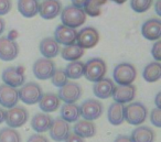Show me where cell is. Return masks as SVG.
Segmentation results:
<instances>
[{
  "instance_id": "obj_1",
  "label": "cell",
  "mask_w": 161,
  "mask_h": 142,
  "mask_svg": "<svg viewBox=\"0 0 161 142\" xmlns=\"http://www.w3.org/2000/svg\"><path fill=\"white\" fill-rule=\"evenodd\" d=\"M107 66L104 60L99 57H93L84 63V75L90 82L97 83L105 77Z\"/></svg>"
},
{
  "instance_id": "obj_2",
  "label": "cell",
  "mask_w": 161,
  "mask_h": 142,
  "mask_svg": "<svg viewBox=\"0 0 161 142\" xmlns=\"http://www.w3.org/2000/svg\"><path fill=\"white\" fill-rule=\"evenodd\" d=\"M61 21L65 27L75 29L83 25V23L86 21V14L83 9L67 6L61 11Z\"/></svg>"
},
{
  "instance_id": "obj_3",
  "label": "cell",
  "mask_w": 161,
  "mask_h": 142,
  "mask_svg": "<svg viewBox=\"0 0 161 142\" xmlns=\"http://www.w3.org/2000/svg\"><path fill=\"white\" fill-rule=\"evenodd\" d=\"M113 77L117 85H131L137 77V69L131 63H119L115 66Z\"/></svg>"
},
{
  "instance_id": "obj_4",
  "label": "cell",
  "mask_w": 161,
  "mask_h": 142,
  "mask_svg": "<svg viewBox=\"0 0 161 142\" xmlns=\"http://www.w3.org/2000/svg\"><path fill=\"white\" fill-rule=\"evenodd\" d=\"M125 120L132 126H139L146 121L148 116V109L141 102H131L124 108Z\"/></svg>"
},
{
  "instance_id": "obj_5",
  "label": "cell",
  "mask_w": 161,
  "mask_h": 142,
  "mask_svg": "<svg viewBox=\"0 0 161 142\" xmlns=\"http://www.w3.org/2000/svg\"><path fill=\"white\" fill-rule=\"evenodd\" d=\"M19 99L27 105H36L40 101L43 95L42 88L39 84L34 82H30L23 84L18 90Z\"/></svg>"
},
{
  "instance_id": "obj_6",
  "label": "cell",
  "mask_w": 161,
  "mask_h": 142,
  "mask_svg": "<svg viewBox=\"0 0 161 142\" xmlns=\"http://www.w3.org/2000/svg\"><path fill=\"white\" fill-rule=\"evenodd\" d=\"M104 107L99 100L97 99H86L83 104L80 106V115L83 117L84 120L87 121H94L98 119L103 115Z\"/></svg>"
},
{
  "instance_id": "obj_7",
  "label": "cell",
  "mask_w": 161,
  "mask_h": 142,
  "mask_svg": "<svg viewBox=\"0 0 161 142\" xmlns=\"http://www.w3.org/2000/svg\"><path fill=\"white\" fill-rule=\"evenodd\" d=\"M29 119V113L27 109L21 106H14L6 111L5 121L9 128L16 129L22 127Z\"/></svg>"
},
{
  "instance_id": "obj_8",
  "label": "cell",
  "mask_w": 161,
  "mask_h": 142,
  "mask_svg": "<svg viewBox=\"0 0 161 142\" xmlns=\"http://www.w3.org/2000/svg\"><path fill=\"white\" fill-rule=\"evenodd\" d=\"M1 78L3 80V84L8 85L10 87H20L25 84V68L21 66H11L6 68L3 72Z\"/></svg>"
},
{
  "instance_id": "obj_9",
  "label": "cell",
  "mask_w": 161,
  "mask_h": 142,
  "mask_svg": "<svg viewBox=\"0 0 161 142\" xmlns=\"http://www.w3.org/2000/svg\"><path fill=\"white\" fill-rule=\"evenodd\" d=\"M99 42V33L95 28L86 27L77 32L76 36V44L80 45L82 49H92L96 46Z\"/></svg>"
},
{
  "instance_id": "obj_10",
  "label": "cell",
  "mask_w": 161,
  "mask_h": 142,
  "mask_svg": "<svg viewBox=\"0 0 161 142\" xmlns=\"http://www.w3.org/2000/svg\"><path fill=\"white\" fill-rule=\"evenodd\" d=\"M55 63L49 58H39L34 62L32 71L38 79L45 80L52 77L53 73L55 72Z\"/></svg>"
},
{
  "instance_id": "obj_11",
  "label": "cell",
  "mask_w": 161,
  "mask_h": 142,
  "mask_svg": "<svg viewBox=\"0 0 161 142\" xmlns=\"http://www.w3.org/2000/svg\"><path fill=\"white\" fill-rule=\"evenodd\" d=\"M82 96V88L77 83L67 82L58 90V97L65 104H75Z\"/></svg>"
},
{
  "instance_id": "obj_12",
  "label": "cell",
  "mask_w": 161,
  "mask_h": 142,
  "mask_svg": "<svg viewBox=\"0 0 161 142\" xmlns=\"http://www.w3.org/2000/svg\"><path fill=\"white\" fill-rule=\"evenodd\" d=\"M19 54V45L16 41L10 40L7 36H0V60L10 62Z\"/></svg>"
},
{
  "instance_id": "obj_13",
  "label": "cell",
  "mask_w": 161,
  "mask_h": 142,
  "mask_svg": "<svg viewBox=\"0 0 161 142\" xmlns=\"http://www.w3.org/2000/svg\"><path fill=\"white\" fill-rule=\"evenodd\" d=\"M76 36H77V31L72 28L65 27L63 25H60L56 27L55 31H54V40L58 43V44L65 45H73L76 43Z\"/></svg>"
},
{
  "instance_id": "obj_14",
  "label": "cell",
  "mask_w": 161,
  "mask_h": 142,
  "mask_svg": "<svg viewBox=\"0 0 161 142\" xmlns=\"http://www.w3.org/2000/svg\"><path fill=\"white\" fill-rule=\"evenodd\" d=\"M62 11V3L60 0H43L39 7V14L45 20H52Z\"/></svg>"
},
{
  "instance_id": "obj_15",
  "label": "cell",
  "mask_w": 161,
  "mask_h": 142,
  "mask_svg": "<svg viewBox=\"0 0 161 142\" xmlns=\"http://www.w3.org/2000/svg\"><path fill=\"white\" fill-rule=\"evenodd\" d=\"M50 137L56 142H62L66 139L69 133V124L61 118L52 120L51 127L49 129Z\"/></svg>"
},
{
  "instance_id": "obj_16",
  "label": "cell",
  "mask_w": 161,
  "mask_h": 142,
  "mask_svg": "<svg viewBox=\"0 0 161 142\" xmlns=\"http://www.w3.org/2000/svg\"><path fill=\"white\" fill-rule=\"evenodd\" d=\"M19 101L18 89L8 85H0V105L5 108H12L17 106Z\"/></svg>"
},
{
  "instance_id": "obj_17",
  "label": "cell",
  "mask_w": 161,
  "mask_h": 142,
  "mask_svg": "<svg viewBox=\"0 0 161 142\" xmlns=\"http://www.w3.org/2000/svg\"><path fill=\"white\" fill-rule=\"evenodd\" d=\"M113 98H114L115 102L118 104H128L134 100L135 96H136V86L134 85H126V86H115V89L113 91Z\"/></svg>"
},
{
  "instance_id": "obj_18",
  "label": "cell",
  "mask_w": 161,
  "mask_h": 142,
  "mask_svg": "<svg viewBox=\"0 0 161 142\" xmlns=\"http://www.w3.org/2000/svg\"><path fill=\"white\" fill-rule=\"evenodd\" d=\"M143 38L150 41H158L161 36V22L159 19H149L141 27Z\"/></svg>"
},
{
  "instance_id": "obj_19",
  "label": "cell",
  "mask_w": 161,
  "mask_h": 142,
  "mask_svg": "<svg viewBox=\"0 0 161 142\" xmlns=\"http://www.w3.org/2000/svg\"><path fill=\"white\" fill-rule=\"evenodd\" d=\"M114 89H115L114 82L110 78H105V77L99 80V82L95 83L94 87H93L94 95L97 98H101V99H107V98L112 97Z\"/></svg>"
},
{
  "instance_id": "obj_20",
  "label": "cell",
  "mask_w": 161,
  "mask_h": 142,
  "mask_svg": "<svg viewBox=\"0 0 161 142\" xmlns=\"http://www.w3.org/2000/svg\"><path fill=\"white\" fill-rule=\"evenodd\" d=\"M74 133L80 138H92L96 134V126L93 121L77 120L73 127Z\"/></svg>"
},
{
  "instance_id": "obj_21",
  "label": "cell",
  "mask_w": 161,
  "mask_h": 142,
  "mask_svg": "<svg viewBox=\"0 0 161 142\" xmlns=\"http://www.w3.org/2000/svg\"><path fill=\"white\" fill-rule=\"evenodd\" d=\"M40 52L44 58H51L58 56V52H60V44L54 40L53 38H44L41 41L40 45H39Z\"/></svg>"
},
{
  "instance_id": "obj_22",
  "label": "cell",
  "mask_w": 161,
  "mask_h": 142,
  "mask_svg": "<svg viewBox=\"0 0 161 142\" xmlns=\"http://www.w3.org/2000/svg\"><path fill=\"white\" fill-rule=\"evenodd\" d=\"M131 142H154L156 133L151 128L147 126H140L132 130L130 135Z\"/></svg>"
},
{
  "instance_id": "obj_23",
  "label": "cell",
  "mask_w": 161,
  "mask_h": 142,
  "mask_svg": "<svg viewBox=\"0 0 161 142\" xmlns=\"http://www.w3.org/2000/svg\"><path fill=\"white\" fill-rule=\"evenodd\" d=\"M60 98L58 97L56 94L53 93H47L43 94L41 97L40 101L38 102L40 109L43 112H53L60 107Z\"/></svg>"
},
{
  "instance_id": "obj_24",
  "label": "cell",
  "mask_w": 161,
  "mask_h": 142,
  "mask_svg": "<svg viewBox=\"0 0 161 142\" xmlns=\"http://www.w3.org/2000/svg\"><path fill=\"white\" fill-rule=\"evenodd\" d=\"M52 118L50 117L47 113L44 112H39L33 116L31 120V127L36 132L41 133L45 132L50 129L52 123Z\"/></svg>"
},
{
  "instance_id": "obj_25",
  "label": "cell",
  "mask_w": 161,
  "mask_h": 142,
  "mask_svg": "<svg viewBox=\"0 0 161 142\" xmlns=\"http://www.w3.org/2000/svg\"><path fill=\"white\" fill-rule=\"evenodd\" d=\"M124 108L125 106L118 102H113L109 106L107 111V118L109 123L113 126H119L125 121V116H124Z\"/></svg>"
},
{
  "instance_id": "obj_26",
  "label": "cell",
  "mask_w": 161,
  "mask_h": 142,
  "mask_svg": "<svg viewBox=\"0 0 161 142\" xmlns=\"http://www.w3.org/2000/svg\"><path fill=\"white\" fill-rule=\"evenodd\" d=\"M39 3L38 0H19L18 10L25 18H32L39 14Z\"/></svg>"
},
{
  "instance_id": "obj_27",
  "label": "cell",
  "mask_w": 161,
  "mask_h": 142,
  "mask_svg": "<svg viewBox=\"0 0 161 142\" xmlns=\"http://www.w3.org/2000/svg\"><path fill=\"white\" fill-rule=\"evenodd\" d=\"M80 117V106L76 104H64L61 108V119L66 121L67 123L76 122Z\"/></svg>"
},
{
  "instance_id": "obj_28",
  "label": "cell",
  "mask_w": 161,
  "mask_h": 142,
  "mask_svg": "<svg viewBox=\"0 0 161 142\" xmlns=\"http://www.w3.org/2000/svg\"><path fill=\"white\" fill-rule=\"evenodd\" d=\"M161 76V65L159 62H151L143 68L142 77L146 82L154 83L160 79Z\"/></svg>"
},
{
  "instance_id": "obj_29",
  "label": "cell",
  "mask_w": 161,
  "mask_h": 142,
  "mask_svg": "<svg viewBox=\"0 0 161 142\" xmlns=\"http://www.w3.org/2000/svg\"><path fill=\"white\" fill-rule=\"evenodd\" d=\"M61 55L63 60L69 61V62H75L84 55V49H82L80 45L75 43L73 45L64 46V49L61 51Z\"/></svg>"
},
{
  "instance_id": "obj_30",
  "label": "cell",
  "mask_w": 161,
  "mask_h": 142,
  "mask_svg": "<svg viewBox=\"0 0 161 142\" xmlns=\"http://www.w3.org/2000/svg\"><path fill=\"white\" fill-rule=\"evenodd\" d=\"M64 73L67 78L71 79H78L84 75V63L80 61L71 62L66 65Z\"/></svg>"
},
{
  "instance_id": "obj_31",
  "label": "cell",
  "mask_w": 161,
  "mask_h": 142,
  "mask_svg": "<svg viewBox=\"0 0 161 142\" xmlns=\"http://www.w3.org/2000/svg\"><path fill=\"white\" fill-rule=\"evenodd\" d=\"M107 3V0H88L85 7L83 8L86 16L98 17L102 14V7Z\"/></svg>"
},
{
  "instance_id": "obj_32",
  "label": "cell",
  "mask_w": 161,
  "mask_h": 142,
  "mask_svg": "<svg viewBox=\"0 0 161 142\" xmlns=\"http://www.w3.org/2000/svg\"><path fill=\"white\" fill-rule=\"evenodd\" d=\"M0 142H21V135L12 128L0 129Z\"/></svg>"
},
{
  "instance_id": "obj_33",
  "label": "cell",
  "mask_w": 161,
  "mask_h": 142,
  "mask_svg": "<svg viewBox=\"0 0 161 142\" xmlns=\"http://www.w3.org/2000/svg\"><path fill=\"white\" fill-rule=\"evenodd\" d=\"M152 0H130V7L135 12L142 14L150 9Z\"/></svg>"
},
{
  "instance_id": "obj_34",
  "label": "cell",
  "mask_w": 161,
  "mask_h": 142,
  "mask_svg": "<svg viewBox=\"0 0 161 142\" xmlns=\"http://www.w3.org/2000/svg\"><path fill=\"white\" fill-rule=\"evenodd\" d=\"M67 79H69V78H67L66 75H65L64 69H61V68L55 69V72H54L53 75H52V77H51L52 84H53L55 87H58V88L64 86V85L67 83Z\"/></svg>"
},
{
  "instance_id": "obj_35",
  "label": "cell",
  "mask_w": 161,
  "mask_h": 142,
  "mask_svg": "<svg viewBox=\"0 0 161 142\" xmlns=\"http://www.w3.org/2000/svg\"><path fill=\"white\" fill-rule=\"evenodd\" d=\"M150 121L157 128L161 127V110L160 108H154L152 109L151 113H150Z\"/></svg>"
},
{
  "instance_id": "obj_36",
  "label": "cell",
  "mask_w": 161,
  "mask_h": 142,
  "mask_svg": "<svg viewBox=\"0 0 161 142\" xmlns=\"http://www.w3.org/2000/svg\"><path fill=\"white\" fill-rule=\"evenodd\" d=\"M151 55L157 62H159L161 58V42L158 40L151 47Z\"/></svg>"
},
{
  "instance_id": "obj_37",
  "label": "cell",
  "mask_w": 161,
  "mask_h": 142,
  "mask_svg": "<svg viewBox=\"0 0 161 142\" xmlns=\"http://www.w3.org/2000/svg\"><path fill=\"white\" fill-rule=\"evenodd\" d=\"M11 0H0V16H5L11 10Z\"/></svg>"
},
{
  "instance_id": "obj_38",
  "label": "cell",
  "mask_w": 161,
  "mask_h": 142,
  "mask_svg": "<svg viewBox=\"0 0 161 142\" xmlns=\"http://www.w3.org/2000/svg\"><path fill=\"white\" fill-rule=\"evenodd\" d=\"M28 142H50V141L44 135H41L40 133H34V134L30 135V138L28 139Z\"/></svg>"
},
{
  "instance_id": "obj_39",
  "label": "cell",
  "mask_w": 161,
  "mask_h": 142,
  "mask_svg": "<svg viewBox=\"0 0 161 142\" xmlns=\"http://www.w3.org/2000/svg\"><path fill=\"white\" fill-rule=\"evenodd\" d=\"M64 142H84V139L78 137V135L75 134L74 132H69V135L66 137V139L64 140Z\"/></svg>"
},
{
  "instance_id": "obj_40",
  "label": "cell",
  "mask_w": 161,
  "mask_h": 142,
  "mask_svg": "<svg viewBox=\"0 0 161 142\" xmlns=\"http://www.w3.org/2000/svg\"><path fill=\"white\" fill-rule=\"evenodd\" d=\"M71 1H72V6H73V7L83 9L86 3H87L88 0H71Z\"/></svg>"
},
{
  "instance_id": "obj_41",
  "label": "cell",
  "mask_w": 161,
  "mask_h": 142,
  "mask_svg": "<svg viewBox=\"0 0 161 142\" xmlns=\"http://www.w3.org/2000/svg\"><path fill=\"white\" fill-rule=\"evenodd\" d=\"M114 142H131L130 138L128 135H124V134H120L115 139Z\"/></svg>"
},
{
  "instance_id": "obj_42",
  "label": "cell",
  "mask_w": 161,
  "mask_h": 142,
  "mask_svg": "<svg viewBox=\"0 0 161 142\" xmlns=\"http://www.w3.org/2000/svg\"><path fill=\"white\" fill-rule=\"evenodd\" d=\"M161 94L160 93H158L156 95V98H154V104H156V106H157V108H160L161 107Z\"/></svg>"
},
{
  "instance_id": "obj_43",
  "label": "cell",
  "mask_w": 161,
  "mask_h": 142,
  "mask_svg": "<svg viewBox=\"0 0 161 142\" xmlns=\"http://www.w3.org/2000/svg\"><path fill=\"white\" fill-rule=\"evenodd\" d=\"M160 6H161V0H157L156 5H154V9H156V12H157V14H158V16H160V14H161Z\"/></svg>"
},
{
  "instance_id": "obj_44",
  "label": "cell",
  "mask_w": 161,
  "mask_h": 142,
  "mask_svg": "<svg viewBox=\"0 0 161 142\" xmlns=\"http://www.w3.org/2000/svg\"><path fill=\"white\" fill-rule=\"evenodd\" d=\"M5 28H6V22H5V20L0 17V36L3 33V31H5Z\"/></svg>"
},
{
  "instance_id": "obj_45",
  "label": "cell",
  "mask_w": 161,
  "mask_h": 142,
  "mask_svg": "<svg viewBox=\"0 0 161 142\" xmlns=\"http://www.w3.org/2000/svg\"><path fill=\"white\" fill-rule=\"evenodd\" d=\"M5 117H6V111L3 108H0V123H3L5 121Z\"/></svg>"
},
{
  "instance_id": "obj_46",
  "label": "cell",
  "mask_w": 161,
  "mask_h": 142,
  "mask_svg": "<svg viewBox=\"0 0 161 142\" xmlns=\"http://www.w3.org/2000/svg\"><path fill=\"white\" fill-rule=\"evenodd\" d=\"M112 1H114V3H118V5H123L124 3H126L127 0H112Z\"/></svg>"
},
{
  "instance_id": "obj_47",
  "label": "cell",
  "mask_w": 161,
  "mask_h": 142,
  "mask_svg": "<svg viewBox=\"0 0 161 142\" xmlns=\"http://www.w3.org/2000/svg\"><path fill=\"white\" fill-rule=\"evenodd\" d=\"M38 1H39V0H38Z\"/></svg>"
}]
</instances>
